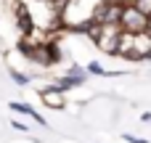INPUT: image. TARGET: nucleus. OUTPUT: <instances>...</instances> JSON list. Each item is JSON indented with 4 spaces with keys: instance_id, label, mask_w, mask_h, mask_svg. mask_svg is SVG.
Listing matches in <instances>:
<instances>
[{
    "instance_id": "nucleus-2",
    "label": "nucleus",
    "mask_w": 151,
    "mask_h": 143,
    "mask_svg": "<svg viewBox=\"0 0 151 143\" xmlns=\"http://www.w3.org/2000/svg\"><path fill=\"white\" fill-rule=\"evenodd\" d=\"M88 34L93 37V42L98 45V50L114 56L117 42H119V34H122V27L119 24H93L88 29Z\"/></svg>"
},
{
    "instance_id": "nucleus-10",
    "label": "nucleus",
    "mask_w": 151,
    "mask_h": 143,
    "mask_svg": "<svg viewBox=\"0 0 151 143\" xmlns=\"http://www.w3.org/2000/svg\"><path fill=\"white\" fill-rule=\"evenodd\" d=\"M85 72H90V74H96V77H119L122 72H106L98 61H90V64H85Z\"/></svg>"
},
{
    "instance_id": "nucleus-4",
    "label": "nucleus",
    "mask_w": 151,
    "mask_h": 143,
    "mask_svg": "<svg viewBox=\"0 0 151 143\" xmlns=\"http://www.w3.org/2000/svg\"><path fill=\"white\" fill-rule=\"evenodd\" d=\"M37 96H40V101H42L48 109H56V111H58V109L66 106V96H64V90L56 88V85H53V88H42Z\"/></svg>"
},
{
    "instance_id": "nucleus-5",
    "label": "nucleus",
    "mask_w": 151,
    "mask_h": 143,
    "mask_svg": "<svg viewBox=\"0 0 151 143\" xmlns=\"http://www.w3.org/2000/svg\"><path fill=\"white\" fill-rule=\"evenodd\" d=\"M146 58H151V34L149 32L135 34V48L127 56V61H146Z\"/></svg>"
},
{
    "instance_id": "nucleus-8",
    "label": "nucleus",
    "mask_w": 151,
    "mask_h": 143,
    "mask_svg": "<svg viewBox=\"0 0 151 143\" xmlns=\"http://www.w3.org/2000/svg\"><path fill=\"white\" fill-rule=\"evenodd\" d=\"M8 106H11V111H19V114H27V117H32V119H35L37 125H42V127L48 125V122H45V119H42V117H40V114L32 109V106H29V103H19V101H13V103H8Z\"/></svg>"
},
{
    "instance_id": "nucleus-14",
    "label": "nucleus",
    "mask_w": 151,
    "mask_h": 143,
    "mask_svg": "<svg viewBox=\"0 0 151 143\" xmlns=\"http://www.w3.org/2000/svg\"><path fill=\"white\" fill-rule=\"evenodd\" d=\"M11 125H13V130H21V133H27V130H29V127H27L24 122H19V119H13Z\"/></svg>"
},
{
    "instance_id": "nucleus-6",
    "label": "nucleus",
    "mask_w": 151,
    "mask_h": 143,
    "mask_svg": "<svg viewBox=\"0 0 151 143\" xmlns=\"http://www.w3.org/2000/svg\"><path fill=\"white\" fill-rule=\"evenodd\" d=\"M13 16H16V24H19V32L21 34H29L32 29H35V21H32V13H29V8L19 0L16 5H13Z\"/></svg>"
},
{
    "instance_id": "nucleus-7",
    "label": "nucleus",
    "mask_w": 151,
    "mask_h": 143,
    "mask_svg": "<svg viewBox=\"0 0 151 143\" xmlns=\"http://www.w3.org/2000/svg\"><path fill=\"white\" fill-rule=\"evenodd\" d=\"M133 48H135V34L122 29V34H119V42H117V50H114V56H119V58H127V56L133 53Z\"/></svg>"
},
{
    "instance_id": "nucleus-9",
    "label": "nucleus",
    "mask_w": 151,
    "mask_h": 143,
    "mask_svg": "<svg viewBox=\"0 0 151 143\" xmlns=\"http://www.w3.org/2000/svg\"><path fill=\"white\" fill-rule=\"evenodd\" d=\"M85 82V77H74V74H64V77H58L56 80V88H61L64 93L66 90H72V88H80Z\"/></svg>"
},
{
    "instance_id": "nucleus-12",
    "label": "nucleus",
    "mask_w": 151,
    "mask_h": 143,
    "mask_svg": "<svg viewBox=\"0 0 151 143\" xmlns=\"http://www.w3.org/2000/svg\"><path fill=\"white\" fill-rule=\"evenodd\" d=\"M11 80H13L16 85H27V82H29V77L21 74V72H16V69H11Z\"/></svg>"
},
{
    "instance_id": "nucleus-3",
    "label": "nucleus",
    "mask_w": 151,
    "mask_h": 143,
    "mask_svg": "<svg viewBox=\"0 0 151 143\" xmlns=\"http://www.w3.org/2000/svg\"><path fill=\"white\" fill-rule=\"evenodd\" d=\"M119 27H122L125 32L143 34V32H149L151 19H149V16H143L135 5H125V11H122V16H119Z\"/></svg>"
},
{
    "instance_id": "nucleus-13",
    "label": "nucleus",
    "mask_w": 151,
    "mask_h": 143,
    "mask_svg": "<svg viewBox=\"0 0 151 143\" xmlns=\"http://www.w3.org/2000/svg\"><path fill=\"white\" fill-rule=\"evenodd\" d=\"M122 138H125V141H127V143H149V141H143V138H135L133 133H125Z\"/></svg>"
},
{
    "instance_id": "nucleus-11",
    "label": "nucleus",
    "mask_w": 151,
    "mask_h": 143,
    "mask_svg": "<svg viewBox=\"0 0 151 143\" xmlns=\"http://www.w3.org/2000/svg\"><path fill=\"white\" fill-rule=\"evenodd\" d=\"M130 5H135L143 16H149V19H151V0H133Z\"/></svg>"
},
{
    "instance_id": "nucleus-1",
    "label": "nucleus",
    "mask_w": 151,
    "mask_h": 143,
    "mask_svg": "<svg viewBox=\"0 0 151 143\" xmlns=\"http://www.w3.org/2000/svg\"><path fill=\"white\" fill-rule=\"evenodd\" d=\"M106 0H66L58 11V29L66 32H85L96 24Z\"/></svg>"
}]
</instances>
